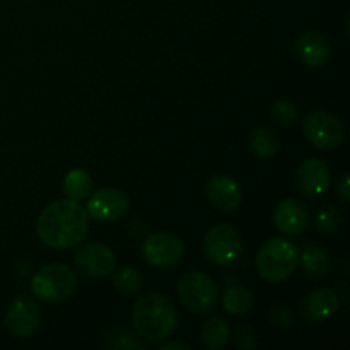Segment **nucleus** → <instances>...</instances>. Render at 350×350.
Returning a JSON list of instances; mask_svg holds the SVG:
<instances>
[{
    "mask_svg": "<svg viewBox=\"0 0 350 350\" xmlns=\"http://www.w3.org/2000/svg\"><path fill=\"white\" fill-rule=\"evenodd\" d=\"M222 306L226 313L231 317H241L252 310L253 296L248 289L241 286L228 287L222 294Z\"/></svg>",
    "mask_w": 350,
    "mask_h": 350,
    "instance_id": "aec40b11",
    "label": "nucleus"
},
{
    "mask_svg": "<svg viewBox=\"0 0 350 350\" xmlns=\"http://www.w3.org/2000/svg\"><path fill=\"white\" fill-rule=\"evenodd\" d=\"M89 231V214L79 202L55 200L43 208L36 221L41 241L55 250L72 248L85 239Z\"/></svg>",
    "mask_w": 350,
    "mask_h": 350,
    "instance_id": "f257e3e1",
    "label": "nucleus"
},
{
    "mask_svg": "<svg viewBox=\"0 0 350 350\" xmlns=\"http://www.w3.org/2000/svg\"><path fill=\"white\" fill-rule=\"evenodd\" d=\"M303 132L314 147L323 150L337 149L344 140L342 122L325 109H313L304 116Z\"/></svg>",
    "mask_w": 350,
    "mask_h": 350,
    "instance_id": "0eeeda50",
    "label": "nucleus"
},
{
    "mask_svg": "<svg viewBox=\"0 0 350 350\" xmlns=\"http://www.w3.org/2000/svg\"><path fill=\"white\" fill-rule=\"evenodd\" d=\"M178 297L190 313L208 314L219 303L217 284L205 272L191 270L178 282Z\"/></svg>",
    "mask_w": 350,
    "mask_h": 350,
    "instance_id": "39448f33",
    "label": "nucleus"
},
{
    "mask_svg": "<svg viewBox=\"0 0 350 350\" xmlns=\"http://www.w3.org/2000/svg\"><path fill=\"white\" fill-rule=\"evenodd\" d=\"M340 306V299L335 291L321 287L311 291L301 301V314L308 323H325L330 320Z\"/></svg>",
    "mask_w": 350,
    "mask_h": 350,
    "instance_id": "4468645a",
    "label": "nucleus"
},
{
    "mask_svg": "<svg viewBox=\"0 0 350 350\" xmlns=\"http://www.w3.org/2000/svg\"><path fill=\"white\" fill-rule=\"evenodd\" d=\"M40 308L33 297L19 294L5 310V327L16 338H27L40 327Z\"/></svg>",
    "mask_w": 350,
    "mask_h": 350,
    "instance_id": "1a4fd4ad",
    "label": "nucleus"
},
{
    "mask_svg": "<svg viewBox=\"0 0 350 350\" xmlns=\"http://www.w3.org/2000/svg\"><path fill=\"white\" fill-rule=\"evenodd\" d=\"M88 200V214L96 221L115 222L118 219L125 217L130 208V200L122 190L116 188H103L89 195Z\"/></svg>",
    "mask_w": 350,
    "mask_h": 350,
    "instance_id": "9b49d317",
    "label": "nucleus"
},
{
    "mask_svg": "<svg viewBox=\"0 0 350 350\" xmlns=\"http://www.w3.org/2000/svg\"><path fill=\"white\" fill-rule=\"evenodd\" d=\"M270 113H272V118L279 122L280 125H294L299 120V109L296 108L293 101H287V99L273 101Z\"/></svg>",
    "mask_w": 350,
    "mask_h": 350,
    "instance_id": "b1692460",
    "label": "nucleus"
},
{
    "mask_svg": "<svg viewBox=\"0 0 350 350\" xmlns=\"http://www.w3.org/2000/svg\"><path fill=\"white\" fill-rule=\"evenodd\" d=\"M106 345L109 349H146L147 345L139 342L137 338L132 337V334L123 328H111V330L106 334Z\"/></svg>",
    "mask_w": 350,
    "mask_h": 350,
    "instance_id": "393cba45",
    "label": "nucleus"
},
{
    "mask_svg": "<svg viewBox=\"0 0 350 350\" xmlns=\"http://www.w3.org/2000/svg\"><path fill=\"white\" fill-rule=\"evenodd\" d=\"M273 224L286 236L303 234L310 224V211L296 198L280 200L273 211Z\"/></svg>",
    "mask_w": 350,
    "mask_h": 350,
    "instance_id": "ddd939ff",
    "label": "nucleus"
},
{
    "mask_svg": "<svg viewBox=\"0 0 350 350\" xmlns=\"http://www.w3.org/2000/svg\"><path fill=\"white\" fill-rule=\"evenodd\" d=\"M75 267L91 279H103L115 272L116 256L103 243H88L77 250L74 256Z\"/></svg>",
    "mask_w": 350,
    "mask_h": 350,
    "instance_id": "9d476101",
    "label": "nucleus"
},
{
    "mask_svg": "<svg viewBox=\"0 0 350 350\" xmlns=\"http://www.w3.org/2000/svg\"><path fill=\"white\" fill-rule=\"evenodd\" d=\"M299 263V250L286 238H272L260 248L255 267L263 280L272 284L289 279Z\"/></svg>",
    "mask_w": 350,
    "mask_h": 350,
    "instance_id": "7ed1b4c3",
    "label": "nucleus"
},
{
    "mask_svg": "<svg viewBox=\"0 0 350 350\" xmlns=\"http://www.w3.org/2000/svg\"><path fill=\"white\" fill-rule=\"evenodd\" d=\"M314 222H317V228L325 234H337L342 228L340 211L334 205H325L314 214Z\"/></svg>",
    "mask_w": 350,
    "mask_h": 350,
    "instance_id": "5701e85b",
    "label": "nucleus"
},
{
    "mask_svg": "<svg viewBox=\"0 0 350 350\" xmlns=\"http://www.w3.org/2000/svg\"><path fill=\"white\" fill-rule=\"evenodd\" d=\"M231 328L222 317H212L202 327V340L212 350H221L228 345Z\"/></svg>",
    "mask_w": 350,
    "mask_h": 350,
    "instance_id": "6ab92c4d",
    "label": "nucleus"
},
{
    "mask_svg": "<svg viewBox=\"0 0 350 350\" xmlns=\"http://www.w3.org/2000/svg\"><path fill=\"white\" fill-rule=\"evenodd\" d=\"M142 255L149 265L157 269H170L183 260L185 245L171 232H152L142 245Z\"/></svg>",
    "mask_w": 350,
    "mask_h": 350,
    "instance_id": "6e6552de",
    "label": "nucleus"
},
{
    "mask_svg": "<svg viewBox=\"0 0 350 350\" xmlns=\"http://www.w3.org/2000/svg\"><path fill=\"white\" fill-rule=\"evenodd\" d=\"M113 284H115L118 293L132 296V294L139 293L140 287H142V275L133 267H122L118 272H115Z\"/></svg>",
    "mask_w": 350,
    "mask_h": 350,
    "instance_id": "4be33fe9",
    "label": "nucleus"
},
{
    "mask_svg": "<svg viewBox=\"0 0 350 350\" xmlns=\"http://www.w3.org/2000/svg\"><path fill=\"white\" fill-rule=\"evenodd\" d=\"M205 193H207L211 205L222 212L234 211L241 205V188L232 178L224 176V174L212 176L205 185Z\"/></svg>",
    "mask_w": 350,
    "mask_h": 350,
    "instance_id": "2eb2a0df",
    "label": "nucleus"
},
{
    "mask_svg": "<svg viewBox=\"0 0 350 350\" xmlns=\"http://www.w3.org/2000/svg\"><path fill=\"white\" fill-rule=\"evenodd\" d=\"M270 320H272L273 325H277V327H291V325H293V311L287 306L277 304V306H273L272 311H270Z\"/></svg>",
    "mask_w": 350,
    "mask_h": 350,
    "instance_id": "a878e982",
    "label": "nucleus"
},
{
    "mask_svg": "<svg viewBox=\"0 0 350 350\" xmlns=\"http://www.w3.org/2000/svg\"><path fill=\"white\" fill-rule=\"evenodd\" d=\"M174 349L190 350L191 347L188 344H178V342H170V344H163V345H161V350H174Z\"/></svg>",
    "mask_w": 350,
    "mask_h": 350,
    "instance_id": "cd10ccee",
    "label": "nucleus"
},
{
    "mask_svg": "<svg viewBox=\"0 0 350 350\" xmlns=\"http://www.w3.org/2000/svg\"><path fill=\"white\" fill-rule=\"evenodd\" d=\"M301 258V267H303V272L308 277H313V279H320L325 273L330 270V256L328 252L320 245H314V243H308L304 245L303 253L299 255Z\"/></svg>",
    "mask_w": 350,
    "mask_h": 350,
    "instance_id": "f3484780",
    "label": "nucleus"
},
{
    "mask_svg": "<svg viewBox=\"0 0 350 350\" xmlns=\"http://www.w3.org/2000/svg\"><path fill=\"white\" fill-rule=\"evenodd\" d=\"M132 323L144 340L161 344L176 330L178 311L173 301L164 294L147 293L137 297L133 304Z\"/></svg>",
    "mask_w": 350,
    "mask_h": 350,
    "instance_id": "f03ea898",
    "label": "nucleus"
},
{
    "mask_svg": "<svg viewBox=\"0 0 350 350\" xmlns=\"http://www.w3.org/2000/svg\"><path fill=\"white\" fill-rule=\"evenodd\" d=\"M62 188H64V193L67 195V198H70V200H85V198L91 195L92 178L85 170L75 167V170L68 171V173L65 174Z\"/></svg>",
    "mask_w": 350,
    "mask_h": 350,
    "instance_id": "a211bd4d",
    "label": "nucleus"
},
{
    "mask_svg": "<svg viewBox=\"0 0 350 350\" xmlns=\"http://www.w3.org/2000/svg\"><path fill=\"white\" fill-rule=\"evenodd\" d=\"M204 253L215 265H231L243 253L241 232L228 222L215 224L205 234Z\"/></svg>",
    "mask_w": 350,
    "mask_h": 350,
    "instance_id": "423d86ee",
    "label": "nucleus"
},
{
    "mask_svg": "<svg viewBox=\"0 0 350 350\" xmlns=\"http://www.w3.org/2000/svg\"><path fill=\"white\" fill-rule=\"evenodd\" d=\"M280 140L279 135L269 126H260L253 132L250 140V149L260 159H270L279 150Z\"/></svg>",
    "mask_w": 350,
    "mask_h": 350,
    "instance_id": "412c9836",
    "label": "nucleus"
},
{
    "mask_svg": "<svg viewBox=\"0 0 350 350\" xmlns=\"http://www.w3.org/2000/svg\"><path fill=\"white\" fill-rule=\"evenodd\" d=\"M79 287L77 273L65 263H48L31 279V291L43 303H62L75 294Z\"/></svg>",
    "mask_w": 350,
    "mask_h": 350,
    "instance_id": "20e7f679",
    "label": "nucleus"
},
{
    "mask_svg": "<svg viewBox=\"0 0 350 350\" xmlns=\"http://www.w3.org/2000/svg\"><path fill=\"white\" fill-rule=\"evenodd\" d=\"M296 51L310 67H323L330 58V43L320 31H306L297 38Z\"/></svg>",
    "mask_w": 350,
    "mask_h": 350,
    "instance_id": "dca6fc26",
    "label": "nucleus"
},
{
    "mask_svg": "<svg viewBox=\"0 0 350 350\" xmlns=\"http://www.w3.org/2000/svg\"><path fill=\"white\" fill-rule=\"evenodd\" d=\"M332 173L328 164L318 157H310L299 164L296 171V183L306 197H320L330 187Z\"/></svg>",
    "mask_w": 350,
    "mask_h": 350,
    "instance_id": "f8f14e48",
    "label": "nucleus"
},
{
    "mask_svg": "<svg viewBox=\"0 0 350 350\" xmlns=\"http://www.w3.org/2000/svg\"><path fill=\"white\" fill-rule=\"evenodd\" d=\"M337 195L342 198L344 202L350 200V180H349V174L345 173L344 176L338 180L337 183Z\"/></svg>",
    "mask_w": 350,
    "mask_h": 350,
    "instance_id": "bb28decb",
    "label": "nucleus"
}]
</instances>
